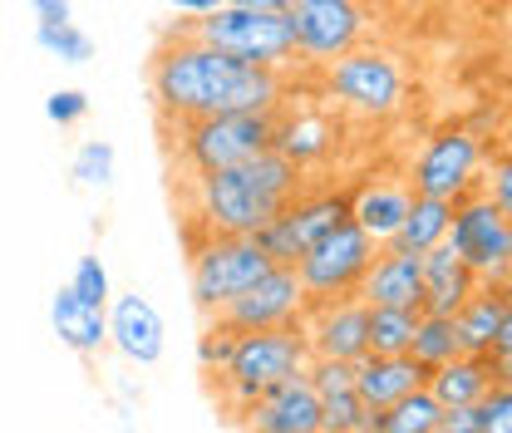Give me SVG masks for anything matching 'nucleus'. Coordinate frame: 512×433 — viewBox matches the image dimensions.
<instances>
[{
    "label": "nucleus",
    "mask_w": 512,
    "mask_h": 433,
    "mask_svg": "<svg viewBox=\"0 0 512 433\" xmlns=\"http://www.w3.org/2000/svg\"><path fill=\"white\" fill-rule=\"evenodd\" d=\"M148 94L158 119H207V114H266L286 104V69L232 60L192 35H173L153 50Z\"/></svg>",
    "instance_id": "f257e3e1"
},
{
    "label": "nucleus",
    "mask_w": 512,
    "mask_h": 433,
    "mask_svg": "<svg viewBox=\"0 0 512 433\" xmlns=\"http://www.w3.org/2000/svg\"><path fill=\"white\" fill-rule=\"evenodd\" d=\"M301 183H306V173L291 158H281L276 148H266V153H256L237 168L188 178V222H197L207 237H256L291 197H301Z\"/></svg>",
    "instance_id": "f03ea898"
},
{
    "label": "nucleus",
    "mask_w": 512,
    "mask_h": 433,
    "mask_svg": "<svg viewBox=\"0 0 512 433\" xmlns=\"http://www.w3.org/2000/svg\"><path fill=\"white\" fill-rule=\"evenodd\" d=\"M168 153L178 158V168L197 173H217V168H237L256 153H266L276 143V109L266 114H207V119H163Z\"/></svg>",
    "instance_id": "7ed1b4c3"
},
{
    "label": "nucleus",
    "mask_w": 512,
    "mask_h": 433,
    "mask_svg": "<svg viewBox=\"0 0 512 433\" xmlns=\"http://www.w3.org/2000/svg\"><path fill=\"white\" fill-rule=\"evenodd\" d=\"M306 365H311V345H306V330L301 325L242 330L237 345H232L227 370L217 374L222 404L232 409V419H242L252 399H261L271 384H281L291 374H306Z\"/></svg>",
    "instance_id": "20e7f679"
},
{
    "label": "nucleus",
    "mask_w": 512,
    "mask_h": 433,
    "mask_svg": "<svg viewBox=\"0 0 512 433\" xmlns=\"http://www.w3.org/2000/svg\"><path fill=\"white\" fill-rule=\"evenodd\" d=\"M183 35L266 69H286L296 60V35L286 10H247V5H217L212 15H197L183 25Z\"/></svg>",
    "instance_id": "39448f33"
},
{
    "label": "nucleus",
    "mask_w": 512,
    "mask_h": 433,
    "mask_svg": "<svg viewBox=\"0 0 512 433\" xmlns=\"http://www.w3.org/2000/svg\"><path fill=\"white\" fill-rule=\"evenodd\" d=\"M271 266L276 261L266 256V247L256 237H202L188 261L192 306L202 315H217L222 306H232L242 291H252Z\"/></svg>",
    "instance_id": "423d86ee"
},
{
    "label": "nucleus",
    "mask_w": 512,
    "mask_h": 433,
    "mask_svg": "<svg viewBox=\"0 0 512 433\" xmlns=\"http://www.w3.org/2000/svg\"><path fill=\"white\" fill-rule=\"evenodd\" d=\"M325 89L340 109L360 114V119H389L404 109V69L384 50H350L325 69Z\"/></svg>",
    "instance_id": "0eeeda50"
},
{
    "label": "nucleus",
    "mask_w": 512,
    "mask_h": 433,
    "mask_svg": "<svg viewBox=\"0 0 512 433\" xmlns=\"http://www.w3.org/2000/svg\"><path fill=\"white\" fill-rule=\"evenodd\" d=\"M444 242L468 261V271H473L483 286H498V281L512 271V256H508L512 217L488 197V192H478V197L468 192V197L453 202V222H448Z\"/></svg>",
    "instance_id": "6e6552de"
},
{
    "label": "nucleus",
    "mask_w": 512,
    "mask_h": 433,
    "mask_svg": "<svg viewBox=\"0 0 512 433\" xmlns=\"http://www.w3.org/2000/svg\"><path fill=\"white\" fill-rule=\"evenodd\" d=\"M370 261H375V242L345 217L340 227H330L316 247L296 261V276H301L311 301H345V296L360 291Z\"/></svg>",
    "instance_id": "1a4fd4ad"
},
{
    "label": "nucleus",
    "mask_w": 512,
    "mask_h": 433,
    "mask_svg": "<svg viewBox=\"0 0 512 433\" xmlns=\"http://www.w3.org/2000/svg\"><path fill=\"white\" fill-rule=\"evenodd\" d=\"M345 217H350V192H301V197H291V202L256 232V242L266 247L271 261L296 266V261L316 247L330 227H340Z\"/></svg>",
    "instance_id": "9d476101"
},
{
    "label": "nucleus",
    "mask_w": 512,
    "mask_h": 433,
    "mask_svg": "<svg viewBox=\"0 0 512 433\" xmlns=\"http://www.w3.org/2000/svg\"><path fill=\"white\" fill-rule=\"evenodd\" d=\"M286 15H291L296 55L311 64H330L350 50H360V35L370 25L360 0H296Z\"/></svg>",
    "instance_id": "9b49d317"
},
{
    "label": "nucleus",
    "mask_w": 512,
    "mask_h": 433,
    "mask_svg": "<svg viewBox=\"0 0 512 433\" xmlns=\"http://www.w3.org/2000/svg\"><path fill=\"white\" fill-rule=\"evenodd\" d=\"M478 163H483V138L473 128H444L429 138V148L419 153L414 173H409V187L424 192V197H444V202H458L468 197L473 183H478Z\"/></svg>",
    "instance_id": "f8f14e48"
},
{
    "label": "nucleus",
    "mask_w": 512,
    "mask_h": 433,
    "mask_svg": "<svg viewBox=\"0 0 512 433\" xmlns=\"http://www.w3.org/2000/svg\"><path fill=\"white\" fill-rule=\"evenodd\" d=\"M306 306H311V296H306L296 266H281V261H276L252 291H242L232 306H222L212 320L242 335V330H271V325H301V320H306Z\"/></svg>",
    "instance_id": "ddd939ff"
},
{
    "label": "nucleus",
    "mask_w": 512,
    "mask_h": 433,
    "mask_svg": "<svg viewBox=\"0 0 512 433\" xmlns=\"http://www.w3.org/2000/svg\"><path fill=\"white\" fill-rule=\"evenodd\" d=\"M306 345H311V360H365L370 355V306L360 296H345V301H311L306 306Z\"/></svg>",
    "instance_id": "4468645a"
},
{
    "label": "nucleus",
    "mask_w": 512,
    "mask_h": 433,
    "mask_svg": "<svg viewBox=\"0 0 512 433\" xmlns=\"http://www.w3.org/2000/svg\"><path fill=\"white\" fill-rule=\"evenodd\" d=\"M247 433H320V394L311 389L306 374H291L271 384L261 399L247 404L242 414Z\"/></svg>",
    "instance_id": "2eb2a0df"
},
{
    "label": "nucleus",
    "mask_w": 512,
    "mask_h": 433,
    "mask_svg": "<svg viewBox=\"0 0 512 433\" xmlns=\"http://www.w3.org/2000/svg\"><path fill=\"white\" fill-rule=\"evenodd\" d=\"M109 345H119V355L133 365H158L168 350V325H163L158 306L138 291L114 296L109 301Z\"/></svg>",
    "instance_id": "dca6fc26"
},
{
    "label": "nucleus",
    "mask_w": 512,
    "mask_h": 433,
    "mask_svg": "<svg viewBox=\"0 0 512 433\" xmlns=\"http://www.w3.org/2000/svg\"><path fill=\"white\" fill-rule=\"evenodd\" d=\"M365 306H394V310H424V266L414 251L384 247L375 251L360 291H355Z\"/></svg>",
    "instance_id": "f3484780"
},
{
    "label": "nucleus",
    "mask_w": 512,
    "mask_h": 433,
    "mask_svg": "<svg viewBox=\"0 0 512 433\" xmlns=\"http://www.w3.org/2000/svg\"><path fill=\"white\" fill-rule=\"evenodd\" d=\"M419 266H424V310H429V315H458V310L468 306V296L483 286V281L468 271V261L448 247V242L424 251Z\"/></svg>",
    "instance_id": "a211bd4d"
},
{
    "label": "nucleus",
    "mask_w": 512,
    "mask_h": 433,
    "mask_svg": "<svg viewBox=\"0 0 512 433\" xmlns=\"http://www.w3.org/2000/svg\"><path fill=\"white\" fill-rule=\"evenodd\" d=\"M429 370L414 355H365L355 360V394L375 409H389L394 399H404L409 389H424Z\"/></svg>",
    "instance_id": "6ab92c4d"
},
{
    "label": "nucleus",
    "mask_w": 512,
    "mask_h": 433,
    "mask_svg": "<svg viewBox=\"0 0 512 433\" xmlns=\"http://www.w3.org/2000/svg\"><path fill=\"white\" fill-rule=\"evenodd\" d=\"M50 325H55L64 350H74V355H84V360H94V355L109 345V310L84 306L69 286L55 291V301H50Z\"/></svg>",
    "instance_id": "aec40b11"
},
{
    "label": "nucleus",
    "mask_w": 512,
    "mask_h": 433,
    "mask_svg": "<svg viewBox=\"0 0 512 433\" xmlns=\"http://www.w3.org/2000/svg\"><path fill=\"white\" fill-rule=\"evenodd\" d=\"M414 202V187L404 183H365L355 197H350V222L380 247V242H394L404 212Z\"/></svg>",
    "instance_id": "412c9836"
},
{
    "label": "nucleus",
    "mask_w": 512,
    "mask_h": 433,
    "mask_svg": "<svg viewBox=\"0 0 512 433\" xmlns=\"http://www.w3.org/2000/svg\"><path fill=\"white\" fill-rule=\"evenodd\" d=\"M281 158H291L301 173L311 163H325L330 148H335V124L320 119V114H296V109H276V143H271Z\"/></svg>",
    "instance_id": "4be33fe9"
},
{
    "label": "nucleus",
    "mask_w": 512,
    "mask_h": 433,
    "mask_svg": "<svg viewBox=\"0 0 512 433\" xmlns=\"http://www.w3.org/2000/svg\"><path fill=\"white\" fill-rule=\"evenodd\" d=\"M503 310H508V291H503V281H498V286H478V291L468 296V306L453 315L463 355H488V350H493V335H498Z\"/></svg>",
    "instance_id": "5701e85b"
},
{
    "label": "nucleus",
    "mask_w": 512,
    "mask_h": 433,
    "mask_svg": "<svg viewBox=\"0 0 512 433\" xmlns=\"http://www.w3.org/2000/svg\"><path fill=\"white\" fill-rule=\"evenodd\" d=\"M448 222H453V202L414 192V202H409V212H404V222H399L394 242H384V247H399V251L424 256L429 247H439V242L448 237Z\"/></svg>",
    "instance_id": "b1692460"
},
{
    "label": "nucleus",
    "mask_w": 512,
    "mask_h": 433,
    "mask_svg": "<svg viewBox=\"0 0 512 433\" xmlns=\"http://www.w3.org/2000/svg\"><path fill=\"white\" fill-rule=\"evenodd\" d=\"M488 389H493V374H488L483 355H453L448 365L429 370V394L444 409H453V404H478Z\"/></svg>",
    "instance_id": "393cba45"
},
{
    "label": "nucleus",
    "mask_w": 512,
    "mask_h": 433,
    "mask_svg": "<svg viewBox=\"0 0 512 433\" xmlns=\"http://www.w3.org/2000/svg\"><path fill=\"white\" fill-rule=\"evenodd\" d=\"M409 355H414V360H419L424 370H439V365H448L453 355H463L453 315H429V310H419V325H414Z\"/></svg>",
    "instance_id": "a878e982"
},
{
    "label": "nucleus",
    "mask_w": 512,
    "mask_h": 433,
    "mask_svg": "<svg viewBox=\"0 0 512 433\" xmlns=\"http://www.w3.org/2000/svg\"><path fill=\"white\" fill-rule=\"evenodd\" d=\"M439 419H444V404L424 384V389H409L404 399H394L384 409V433H434Z\"/></svg>",
    "instance_id": "bb28decb"
},
{
    "label": "nucleus",
    "mask_w": 512,
    "mask_h": 433,
    "mask_svg": "<svg viewBox=\"0 0 512 433\" xmlns=\"http://www.w3.org/2000/svg\"><path fill=\"white\" fill-rule=\"evenodd\" d=\"M35 45L60 64H89L94 60V35L79 30L74 20H40L35 25Z\"/></svg>",
    "instance_id": "cd10ccee"
},
{
    "label": "nucleus",
    "mask_w": 512,
    "mask_h": 433,
    "mask_svg": "<svg viewBox=\"0 0 512 433\" xmlns=\"http://www.w3.org/2000/svg\"><path fill=\"white\" fill-rule=\"evenodd\" d=\"M419 310H394V306H370V355H409Z\"/></svg>",
    "instance_id": "c85d7f7f"
},
{
    "label": "nucleus",
    "mask_w": 512,
    "mask_h": 433,
    "mask_svg": "<svg viewBox=\"0 0 512 433\" xmlns=\"http://www.w3.org/2000/svg\"><path fill=\"white\" fill-rule=\"evenodd\" d=\"M114 168H119V153L109 138H89L79 153H74V183L79 187H109L114 183Z\"/></svg>",
    "instance_id": "c756f323"
},
{
    "label": "nucleus",
    "mask_w": 512,
    "mask_h": 433,
    "mask_svg": "<svg viewBox=\"0 0 512 433\" xmlns=\"http://www.w3.org/2000/svg\"><path fill=\"white\" fill-rule=\"evenodd\" d=\"M69 291H74L84 306L109 310V301H114V286H109V266H104V256H99V251H89V256H79V261H74Z\"/></svg>",
    "instance_id": "7c9ffc66"
},
{
    "label": "nucleus",
    "mask_w": 512,
    "mask_h": 433,
    "mask_svg": "<svg viewBox=\"0 0 512 433\" xmlns=\"http://www.w3.org/2000/svg\"><path fill=\"white\" fill-rule=\"evenodd\" d=\"M365 414V399L355 389H340V394H320V433H355Z\"/></svg>",
    "instance_id": "2f4dec72"
},
{
    "label": "nucleus",
    "mask_w": 512,
    "mask_h": 433,
    "mask_svg": "<svg viewBox=\"0 0 512 433\" xmlns=\"http://www.w3.org/2000/svg\"><path fill=\"white\" fill-rule=\"evenodd\" d=\"M232 345H237V330H227V325H207L202 330V340H197V365L202 374H222L227 370V360H232Z\"/></svg>",
    "instance_id": "473e14b6"
},
{
    "label": "nucleus",
    "mask_w": 512,
    "mask_h": 433,
    "mask_svg": "<svg viewBox=\"0 0 512 433\" xmlns=\"http://www.w3.org/2000/svg\"><path fill=\"white\" fill-rule=\"evenodd\" d=\"M478 433H512V389L498 384L478 399Z\"/></svg>",
    "instance_id": "72a5a7b5"
},
{
    "label": "nucleus",
    "mask_w": 512,
    "mask_h": 433,
    "mask_svg": "<svg viewBox=\"0 0 512 433\" xmlns=\"http://www.w3.org/2000/svg\"><path fill=\"white\" fill-rule=\"evenodd\" d=\"M306 379L316 394H340V389H355V365L350 360H311Z\"/></svg>",
    "instance_id": "f704fd0d"
},
{
    "label": "nucleus",
    "mask_w": 512,
    "mask_h": 433,
    "mask_svg": "<svg viewBox=\"0 0 512 433\" xmlns=\"http://www.w3.org/2000/svg\"><path fill=\"white\" fill-rule=\"evenodd\" d=\"M84 114H89V94H84V89H55V94L45 99V119L60 128H74Z\"/></svg>",
    "instance_id": "c9c22d12"
},
{
    "label": "nucleus",
    "mask_w": 512,
    "mask_h": 433,
    "mask_svg": "<svg viewBox=\"0 0 512 433\" xmlns=\"http://www.w3.org/2000/svg\"><path fill=\"white\" fill-rule=\"evenodd\" d=\"M439 429L444 433H478V404H453V409H444Z\"/></svg>",
    "instance_id": "e433bc0d"
},
{
    "label": "nucleus",
    "mask_w": 512,
    "mask_h": 433,
    "mask_svg": "<svg viewBox=\"0 0 512 433\" xmlns=\"http://www.w3.org/2000/svg\"><path fill=\"white\" fill-rule=\"evenodd\" d=\"M488 197H493V202L512 217V158H503V163L493 168V187H488Z\"/></svg>",
    "instance_id": "4c0bfd02"
},
{
    "label": "nucleus",
    "mask_w": 512,
    "mask_h": 433,
    "mask_svg": "<svg viewBox=\"0 0 512 433\" xmlns=\"http://www.w3.org/2000/svg\"><path fill=\"white\" fill-rule=\"evenodd\" d=\"M483 360H488V374H493V389H498V384H512V345L508 350H488Z\"/></svg>",
    "instance_id": "58836bf2"
},
{
    "label": "nucleus",
    "mask_w": 512,
    "mask_h": 433,
    "mask_svg": "<svg viewBox=\"0 0 512 433\" xmlns=\"http://www.w3.org/2000/svg\"><path fill=\"white\" fill-rule=\"evenodd\" d=\"M40 20H74V0H30Z\"/></svg>",
    "instance_id": "ea45409f"
},
{
    "label": "nucleus",
    "mask_w": 512,
    "mask_h": 433,
    "mask_svg": "<svg viewBox=\"0 0 512 433\" xmlns=\"http://www.w3.org/2000/svg\"><path fill=\"white\" fill-rule=\"evenodd\" d=\"M168 5H173L178 15H188V20H197V15H212V10H217L222 0H168Z\"/></svg>",
    "instance_id": "a19ab883"
},
{
    "label": "nucleus",
    "mask_w": 512,
    "mask_h": 433,
    "mask_svg": "<svg viewBox=\"0 0 512 433\" xmlns=\"http://www.w3.org/2000/svg\"><path fill=\"white\" fill-rule=\"evenodd\" d=\"M512 345V301L503 310V320H498V335H493V350H508Z\"/></svg>",
    "instance_id": "79ce46f5"
},
{
    "label": "nucleus",
    "mask_w": 512,
    "mask_h": 433,
    "mask_svg": "<svg viewBox=\"0 0 512 433\" xmlns=\"http://www.w3.org/2000/svg\"><path fill=\"white\" fill-rule=\"evenodd\" d=\"M222 5H247V10H291L296 0H222Z\"/></svg>",
    "instance_id": "37998d69"
},
{
    "label": "nucleus",
    "mask_w": 512,
    "mask_h": 433,
    "mask_svg": "<svg viewBox=\"0 0 512 433\" xmlns=\"http://www.w3.org/2000/svg\"><path fill=\"white\" fill-rule=\"evenodd\" d=\"M503 291H508V301H512V271H508V276H503Z\"/></svg>",
    "instance_id": "c03bdc74"
},
{
    "label": "nucleus",
    "mask_w": 512,
    "mask_h": 433,
    "mask_svg": "<svg viewBox=\"0 0 512 433\" xmlns=\"http://www.w3.org/2000/svg\"><path fill=\"white\" fill-rule=\"evenodd\" d=\"M508 256H512V242H508Z\"/></svg>",
    "instance_id": "a18cd8bd"
},
{
    "label": "nucleus",
    "mask_w": 512,
    "mask_h": 433,
    "mask_svg": "<svg viewBox=\"0 0 512 433\" xmlns=\"http://www.w3.org/2000/svg\"><path fill=\"white\" fill-rule=\"evenodd\" d=\"M434 433H444V429H434Z\"/></svg>",
    "instance_id": "49530a36"
},
{
    "label": "nucleus",
    "mask_w": 512,
    "mask_h": 433,
    "mask_svg": "<svg viewBox=\"0 0 512 433\" xmlns=\"http://www.w3.org/2000/svg\"><path fill=\"white\" fill-rule=\"evenodd\" d=\"M508 389H512V384H508Z\"/></svg>",
    "instance_id": "de8ad7c7"
}]
</instances>
